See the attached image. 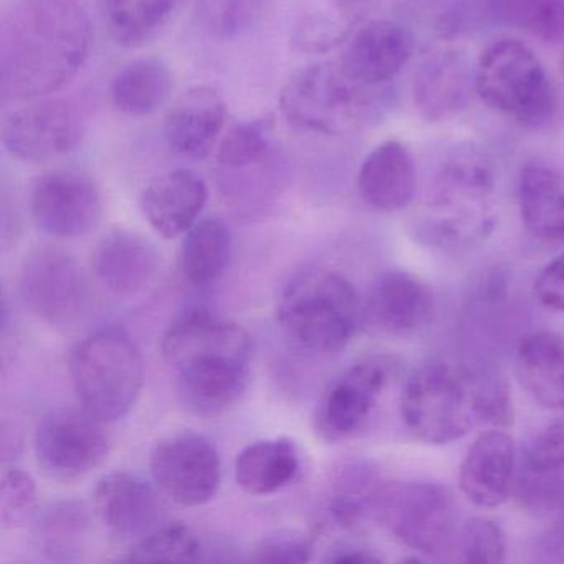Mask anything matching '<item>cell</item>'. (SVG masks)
Instances as JSON below:
<instances>
[{
    "instance_id": "cell-29",
    "label": "cell",
    "mask_w": 564,
    "mask_h": 564,
    "mask_svg": "<svg viewBox=\"0 0 564 564\" xmlns=\"http://www.w3.org/2000/svg\"><path fill=\"white\" fill-rule=\"evenodd\" d=\"M173 87V74L161 58H138L113 78L111 100L127 117H150L167 104Z\"/></svg>"
},
{
    "instance_id": "cell-41",
    "label": "cell",
    "mask_w": 564,
    "mask_h": 564,
    "mask_svg": "<svg viewBox=\"0 0 564 564\" xmlns=\"http://www.w3.org/2000/svg\"><path fill=\"white\" fill-rule=\"evenodd\" d=\"M564 470V422L550 425L538 435L527 455L524 471L541 477H557Z\"/></svg>"
},
{
    "instance_id": "cell-23",
    "label": "cell",
    "mask_w": 564,
    "mask_h": 564,
    "mask_svg": "<svg viewBox=\"0 0 564 564\" xmlns=\"http://www.w3.org/2000/svg\"><path fill=\"white\" fill-rule=\"evenodd\" d=\"M372 319L392 335H409L427 326L434 313V295L427 283L405 270H386L369 292Z\"/></svg>"
},
{
    "instance_id": "cell-46",
    "label": "cell",
    "mask_w": 564,
    "mask_h": 564,
    "mask_svg": "<svg viewBox=\"0 0 564 564\" xmlns=\"http://www.w3.org/2000/svg\"><path fill=\"white\" fill-rule=\"evenodd\" d=\"M563 2H564V0H563Z\"/></svg>"
},
{
    "instance_id": "cell-25",
    "label": "cell",
    "mask_w": 564,
    "mask_h": 564,
    "mask_svg": "<svg viewBox=\"0 0 564 564\" xmlns=\"http://www.w3.org/2000/svg\"><path fill=\"white\" fill-rule=\"evenodd\" d=\"M475 90V74L457 52H438L415 75L414 100L422 117L444 121L467 107Z\"/></svg>"
},
{
    "instance_id": "cell-33",
    "label": "cell",
    "mask_w": 564,
    "mask_h": 564,
    "mask_svg": "<svg viewBox=\"0 0 564 564\" xmlns=\"http://www.w3.org/2000/svg\"><path fill=\"white\" fill-rule=\"evenodd\" d=\"M123 561L134 563H204L206 538L184 523L158 524L138 538Z\"/></svg>"
},
{
    "instance_id": "cell-44",
    "label": "cell",
    "mask_w": 564,
    "mask_h": 564,
    "mask_svg": "<svg viewBox=\"0 0 564 564\" xmlns=\"http://www.w3.org/2000/svg\"><path fill=\"white\" fill-rule=\"evenodd\" d=\"M326 561L329 563H349V564H372L381 563V557L376 556L372 551L358 546H341L329 551Z\"/></svg>"
},
{
    "instance_id": "cell-6",
    "label": "cell",
    "mask_w": 564,
    "mask_h": 564,
    "mask_svg": "<svg viewBox=\"0 0 564 564\" xmlns=\"http://www.w3.org/2000/svg\"><path fill=\"white\" fill-rule=\"evenodd\" d=\"M475 91L521 127H543L556 111V94L540 58L518 41L497 42L481 54Z\"/></svg>"
},
{
    "instance_id": "cell-40",
    "label": "cell",
    "mask_w": 564,
    "mask_h": 564,
    "mask_svg": "<svg viewBox=\"0 0 564 564\" xmlns=\"http://www.w3.org/2000/svg\"><path fill=\"white\" fill-rule=\"evenodd\" d=\"M315 553L312 538L302 531L280 530L263 536L250 554L253 563H306Z\"/></svg>"
},
{
    "instance_id": "cell-34",
    "label": "cell",
    "mask_w": 564,
    "mask_h": 564,
    "mask_svg": "<svg viewBox=\"0 0 564 564\" xmlns=\"http://www.w3.org/2000/svg\"><path fill=\"white\" fill-rule=\"evenodd\" d=\"M276 153L275 121L272 117L256 118L227 131L217 148V164L220 173H229L262 163Z\"/></svg>"
},
{
    "instance_id": "cell-10",
    "label": "cell",
    "mask_w": 564,
    "mask_h": 564,
    "mask_svg": "<svg viewBox=\"0 0 564 564\" xmlns=\"http://www.w3.org/2000/svg\"><path fill=\"white\" fill-rule=\"evenodd\" d=\"M150 468L158 490L181 507L213 500L223 475L216 444L194 431L161 438L151 451Z\"/></svg>"
},
{
    "instance_id": "cell-16",
    "label": "cell",
    "mask_w": 564,
    "mask_h": 564,
    "mask_svg": "<svg viewBox=\"0 0 564 564\" xmlns=\"http://www.w3.org/2000/svg\"><path fill=\"white\" fill-rule=\"evenodd\" d=\"M94 508L105 527L123 538H141L160 524L156 485L131 471L104 475L94 488Z\"/></svg>"
},
{
    "instance_id": "cell-3",
    "label": "cell",
    "mask_w": 564,
    "mask_h": 564,
    "mask_svg": "<svg viewBox=\"0 0 564 564\" xmlns=\"http://www.w3.org/2000/svg\"><path fill=\"white\" fill-rule=\"evenodd\" d=\"M378 88L349 77L339 64H313L290 75L280 91V110L296 130L346 137L378 120Z\"/></svg>"
},
{
    "instance_id": "cell-24",
    "label": "cell",
    "mask_w": 564,
    "mask_h": 564,
    "mask_svg": "<svg viewBox=\"0 0 564 564\" xmlns=\"http://www.w3.org/2000/svg\"><path fill=\"white\" fill-rule=\"evenodd\" d=\"M362 200L382 213H398L414 199L415 164L399 141H386L362 161L358 174Z\"/></svg>"
},
{
    "instance_id": "cell-36",
    "label": "cell",
    "mask_w": 564,
    "mask_h": 564,
    "mask_svg": "<svg viewBox=\"0 0 564 564\" xmlns=\"http://www.w3.org/2000/svg\"><path fill=\"white\" fill-rule=\"evenodd\" d=\"M381 480L372 470L362 465L343 471L336 481L335 495L329 503V514L343 528L358 527L366 518L372 517L376 494Z\"/></svg>"
},
{
    "instance_id": "cell-22",
    "label": "cell",
    "mask_w": 564,
    "mask_h": 564,
    "mask_svg": "<svg viewBox=\"0 0 564 564\" xmlns=\"http://www.w3.org/2000/svg\"><path fill=\"white\" fill-rule=\"evenodd\" d=\"M177 395L187 411L200 417H216L246 394L250 362L239 359L194 362L177 369Z\"/></svg>"
},
{
    "instance_id": "cell-7",
    "label": "cell",
    "mask_w": 564,
    "mask_h": 564,
    "mask_svg": "<svg viewBox=\"0 0 564 564\" xmlns=\"http://www.w3.org/2000/svg\"><path fill=\"white\" fill-rule=\"evenodd\" d=\"M399 411L419 441L451 444L478 425L477 382L444 362L422 366L405 381Z\"/></svg>"
},
{
    "instance_id": "cell-27",
    "label": "cell",
    "mask_w": 564,
    "mask_h": 564,
    "mask_svg": "<svg viewBox=\"0 0 564 564\" xmlns=\"http://www.w3.org/2000/svg\"><path fill=\"white\" fill-rule=\"evenodd\" d=\"M517 372L534 402L546 409H564V338L536 332L521 338Z\"/></svg>"
},
{
    "instance_id": "cell-2",
    "label": "cell",
    "mask_w": 564,
    "mask_h": 564,
    "mask_svg": "<svg viewBox=\"0 0 564 564\" xmlns=\"http://www.w3.org/2000/svg\"><path fill=\"white\" fill-rule=\"evenodd\" d=\"M497 226L490 167L471 151L445 164L429 194L415 234L419 242L445 252L484 243Z\"/></svg>"
},
{
    "instance_id": "cell-8",
    "label": "cell",
    "mask_w": 564,
    "mask_h": 564,
    "mask_svg": "<svg viewBox=\"0 0 564 564\" xmlns=\"http://www.w3.org/2000/svg\"><path fill=\"white\" fill-rule=\"evenodd\" d=\"M372 517L415 553L441 556L457 538L451 494L432 481H381Z\"/></svg>"
},
{
    "instance_id": "cell-18",
    "label": "cell",
    "mask_w": 564,
    "mask_h": 564,
    "mask_svg": "<svg viewBox=\"0 0 564 564\" xmlns=\"http://www.w3.org/2000/svg\"><path fill=\"white\" fill-rule=\"evenodd\" d=\"M517 447L501 429L481 432L468 448L458 470L462 494L477 507L495 508L507 501L513 484Z\"/></svg>"
},
{
    "instance_id": "cell-35",
    "label": "cell",
    "mask_w": 564,
    "mask_h": 564,
    "mask_svg": "<svg viewBox=\"0 0 564 564\" xmlns=\"http://www.w3.org/2000/svg\"><path fill=\"white\" fill-rule=\"evenodd\" d=\"M485 4L501 24L541 41L553 42L564 35L563 0H485Z\"/></svg>"
},
{
    "instance_id": "cell-13",
    "label": "cell",
    "mask_w": 564,
    "mask_h": 564,
    "mask_svg": "<svg viewBox=\"0 0 564 564\" xmlns=\"http://www.w3.org/2000/svg\"><path fill=\"white\" fill-rule=\"evenodd\" d=\"M31 214L42 232L58 239H77L97 229L104 216V200L87 174L51 171L32 186Z\"/></svg>"
},
{
    "instance_id": "cell-32",
    "label": "cell",
    "mask_w": 564,
    "mask_h": 564,
    "mask_svg": "<svg viewBox=\"0 0 564 564\" xmlns=\"http://www.w3.org/2000/svg\"><path fill=\"white\" fill-rule=\"evenodd\" d=\"M88 531L90 514L80 501H55L32 517L37 550L52 561L77 560L87 543Z\"/></svg>"
},
{
    "instance_id": "cell-5",
    "label": "cell",
    "mask_w": 564,
    "mask_h": 564,
    "mask_svg": "<svg viewBox=\"0 0 564 564\" xmlns=\"http://www.w3.org/2000/svg\"><path fill=\"white\" fill-rule=\"evenodd\" d=\"M70 376L85 411L105 422L118 421L134 408L143 391V356L130 333L107 326L72 349Z\"/></svg>"
},
{
    "instance_id": "cell-20",
    "label": "cell",
    "mask_w": 564,
    "mask_h": 564,
    "mask_svg": "<svg viewBox=\"0 0 564 564\" xmlns=\"http://www.w3.org/2000/svg\"><path fill=\"white\" fill-rule=\"evenodd\" d=\"M94 270L108 292L120 299H133L156 280L160 253L154 243L141 234L115 229L98 243Z\"/></svg>"
},
{
    "instance_id": "cell-21",
    "label": "cell",
    "mask_w": 564,
    "mask_h": 564,
    "mask_svg": "<svg viewBox=\"0 0 564 564\" xmlns=\"http://www.w3.org/2000/svg\"><path fill=\"white\" fill-rule=\"evenodd\" d=\"M206 181L191 170H174L154 177L141 194V210L154 232L176 239L199 220L207 204Z\"/></svg>"
},
{
    "instance_id": "cell-38",
    "label": "cell",
    "mask_w": 564,
    "mask_h": 564,
    "mask_svg": "<svg viewBox=\"0 0 564 564\" xmlns=\"http://www.w3.org/2000/svg\"><path fill=\"white\" fill-rule=\"evenodd\" d=\"M37 503L34 478L19 467L4 468L0 480V523L6 530L32 520Z\"/></svg>"
},
{
    "instance_id": "cell-11",
    "label": "cell",
    "mask_w": 564,
    "mask_h": 564,
    "mask_svg": "<svg viewBox=\"0 0 564 564\" xmlns=\"http://www.w3.org/2000/svg\"><path fill=\"white\" fill-rule=\"evenodd\" d=\"M386 356H369L349 366L326 388L316 404L313 425L326 442L351 437L365 427L394 375Z\"/></svg>"
},
{
    "instance_id": "cell-43",
    "label": "cell",
    "mask_w": 564,
    "mask_h": 564,
    "mask_svg": "<svg viewBox=\"0 0 564 564\" xmlns=\"http://www.w3.org/2000/svg\"><path fill=\"white\" fill-rule=\"evenodd\" d=\"M534 295L546 308L564 313V252L541 270L534 280Z\"/></svg>"
},
{
    "instance_id": "cell-15",
    "label": "cell",
    "mask_w": 564,
    "mask_h": 564,
    "mask_svg": "<svg viewBox=\"0 0 564 564\" xmlns=\"http://www.w3.org/2000/svg\"><path fill=\"white\" fill-rule=\"evenodd\" d=\"M161 351L174 371L214 358L252 359L249 333L206 306H191L176 316L161 338Z\"/></svg>"
},
{
    "instance_id": "cell-12",
    "label": "cell",
    "mask_w": 564,
    "mask_h": 564,
    "mask_svg": "<svg viewBox=\"0 0 564 564\" xmlns=\"http://www.w3.org/2000/svg\"><path fill=\"white\" fill-rule=\"evenodd\" d=\"M85 133L87 121L77 105L47 98L12 111L2 124V143L19 160L47 163L74 153Z\"/></svg>"
},
{
    "instance_id": "cell-1",
    "label": "cell",
    "mask_w": 564,
    "mask_h": 564,
    "mask_svg": "<svg viewBox=\"0 0 564 564\" xmlns=\"http://www.w3.org/2000/svg\"><path fill=\"white\" fill-rule=\"evenodd\" d=\"M91 47V24L77 0H15L0 24V94L32 101L64 88Z\"/></svg>"
},
{
    "instance_id": "cell-30",
    "label": "cell",
    "mask_w": 564,
    "mask_h": 564,
    "mask_svg": "<svg viewBox=\"0 0 564 564\" xmlns=\"http://www.w3.org/2000/svg\"><path fill=\"white\" fill-rule=\"evenodd\" d=\"M184 0H100L108 34L123 47H141L173 21Z\"/></svg>"
},
{
    "instance_id": "cell-26",
    "label": "cell",
    "mask_w": 564,
    "mask_h": 564,
    "mask_svg": "<svg viewBox=\"0 0 564 564\" xmlns=\"http://www.w3.org/2000/svg\"><path fill=\"white\" fill-rule=\"evenodd\" d=\"M521 220L534 239L564 242V180L543 164H527L518 183Z\"/></svg>"
},
{
    "instance_id": "cell-17",
    "label": "cell",
    "mask_w": 564,
    "mask_h": 564,
    "mask_svg": "<svg viewBox=\"0 0 564 564\" xmlns=\"http://www.w3.org/2000/svg\"><path fill=\"white\" fill-rule=\"evenodd\" d=\"M226 117V101L216 88H189L176 98L164 118L167 147L189 160H206L219 141Z\"/></svg>"
},
{
    "instance_id": "cell-9",
    "label": "cell",
    "mask_w": 564,
    "mask_h": 564,
    "mask_svg": "<svg viewBox=\"0 0 564 564\" xmlns=\"http://www.w3.org/2000/svg\"><path fill=\"white\" fill-rule=\"evenodd\" d=\"M107 422L84 408L52 412L35 432L39 467L51 478L74 481L94 471L110 454Z\"/></svg>"
},
{
    "instance_id": "cell-37",
    "label": "cell",
    "mask_w": 564,
    "mask_h": 564,
    "mask_svg": "<svg viewBox=\"0 0 564 564\" xmlns=\"http://www.w3.org/2000/svg\"><path fill=\"white\" fill-rule=\"evenodd\" d=\"M263 2L265 0H200V21L214 37H237L256 24Z\"/></svg>"
},
{
    "instance_id": "cell-42",
    "label": "cell",
    "mask_w": 564,
    "mask_h": 564,
    "mask_svg": "<svg viewBox=\"0 0 564 564\" xmlns=\"http://www.w3.org/2000/svg\"><path fill=\"white\" fill-rule=\"evenodd\" d=\"M478 425L503 429L513 422V405L507 384L498 381L477 382Z\"/></svg>"
},
{
    "instance_id": "cell-19",
    "label": "cell",
    "mask_w": 564,
    "mask_h": 564,
    "mask_svg": "<svg viewBox=\"0 0 564 564\" xmlns=\"http://www.w3.org/2000/svg\"><path fill=\"white\" fill-rule=\"evenodd\" d=\"M412 47L414 41L404 25L372 21L352 35L338 64L355 80L381 87L408 65Z\"/></svg>"
},
{
    "instance_id": "cell-39",
    "label": "cell",
    "mask_w": 564,
    "mask_h": 564,
    "mask_svg": "<svg viewBox=\"0 0 564 564\" xmlns=\"http://www.w3.org/2000/svg\"><path fill=\"white\" fill-rule=\"evenodd\" d=\"M457 546L467 563H501L507 557L503 530L490 518L468 520L458 534Z\"/></svg>"
},
{
    "instance_id": "cell-28",
    "label": "cell",
    "mask_w": 564,
    "mask_h": 564,
    "mask_svg": "<svg viewBox=\"0 0 564 564\" xmlns=\"http://www.w3.org/2000/svg\"><path fill=\"white\" fill-rule=\"evenodd\" d=\"M299 471V447L289 437L252 442L237 455L234 465L237 485L253 497H269L283 490Z\"/></svg>"
},
{
    "instance_id": "cell-45",
    "label": "cell",
    "mask_w": 564,
    "mask_h": 564,
    "mask_svg": "<svg viewBox=\"0 0 564 564\" xmlns=\"http://www.w3.org/2000/svg\"><path fill=\"white\" fill-rule=\"evenodd\" d=\"M563 68H564V62H563Z\"/></svg>"
},
{
    "instance_id": "cell-4",
    "label": "cell",
    "mask_w": 564,
    "mask_h": 564,
    "mask_svg": "<svg viewBox=\"0 0 564 564\" xmlns=\"http://www.w3.org/2000/svg\"><path fill=\"white\" fill-rule=\"evenodd\" d=\"M359 299L346 276L305 270L293 276L276 306V319L295 348L328 356L351 343L359 325Z\"/></svg>"
},
{
    "instance_id": "cell-31",
    "label": "cell",
    "mask_w": 564,
    "mask_h": 564,
    "mask_svg": "<svg viewBox=\"0 0 564 564\" xmlns=\"http://www.w3.org/2000/svg\"><path fill=\"white\" fill-rule=\"evenodd\" d=\"M232 232L220 217L197 220L184 234L180 269L191 285L204 286L216 282L232 257Z\"/></svg>"
},
{
    "instance_id": "cell-14",
    "label": "cell",
    "mask_w": 564,
    "mask_h": 564,
    "mask_svg": "<svg viewBox=\"0 0 564 564\" xmlns=\"http://www.w3.org/2000/svg\"><path fill=\"white\" fill-rule=\"evenodd\" d=\"M21 295L39 318L54 326H67L87 310L88 283L80 265L68 253L42 249L25 259Z\"/></svg>"
}]
</instances>
